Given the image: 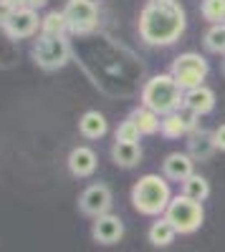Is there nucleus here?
I'll use <instances>...</instances> for the list:
<instances>
[{
	"label": "nucleus",
	"mask_w": 225,
	"mask_h": 252,
	"mask_svg": "<svg viewBox=\"0 0 225 252\" xmlns=\"http://www.w3.org/2000/svg\"><path fill=\"white\" fill-rule=\"evenodd\" d=\"M182 194L202 204L210 197V182L205 177H200V174H192V177H188L185 182H182Z\"/></svg>",
	"instance_id": "412c9836"
},
{
	"label": "nucleus",
	"mask_w": 225,
	"mask_h": 252,
	"mask_svg": "<svg viewBox=\"0 0 225 252\" xmlns=\"http://www.w3.org/2000/svg\"><path fill=\"white\" fill-rule=\"evenodd\" d=\"M139 129L134 126V121H121L119 126H116V141H121V144H139Z\"/></svg>",
	"instance_id": "a878e982"
},
{
	"label": "nucleus",
	"mask_w": 225,
	"mask_h": 252,
	"mask_svg": "<svg viewBox=\"0 0 225 252\" xmlns=\"http://www.w3.org/2000/svg\"><path fill=\"white\" fill-rule=\"evenodd\" d=\"M139 101L142 106H147L157 116H167L185 106V91L180 89V83L170 73H157L147 78L145 89L139 94Z\"/></svg>",
	"instance_id": "7ed1b4c3"
},
{
	"label": "nucleus",
	"mask_w": 225,
	"mask_h": 252,
	"mask_svg": "<svg viewBox=\"0 0 225 252\" xmlns=\"http://www.w3.org/2000/svg\"><path fill=\"white\" fill-rule=\"evenodd\" d=\"M5 33L15 40H23V38H31L36 35V31L40 28V18H38V10H31V8H23V10H13L8 15V20L3 23Z\"/></svg>",
	"instance_id": "9d476101"
},
{
	"label": "nucleus",
	"mask_w": 225,
	"mask_h": 252,
	"mask_svg": "<svg viewBox=\"0 0 225 252\" xmlns=\"http://www.w3.org/2000/svg\"><path fill=\"white\" fill-rule=\"evenodd\" d=\"M213 139H215V149L225 152V124H220L218 129L213 131Z\"/></svg>",
	"instance_id": "bb28decb"
},
{
	"label": "nucleus",
	"mask_w": 225,
	"mask_h": 252,
	"mask_svg": "<svg viewBox=\"0 0 225 252\" xmlns=\"http://www.w3.org/2000/svg\"><path fill=\"white\" fill-rule=\"evenodd\" d=\"M112 159L116 166H124V169H132L142 161V146L139 144H121V141H114L112 146Z\"/></svg>",
	"instance_id": "6ab92c4d"
},
{
	"label": "nucleus",
	"mask_w": 225,
	"mask_h": 252,
	"mask_svg": "<svg viewBox=\"0 0 225 252\" xmlns=\"http://www.w3.org/2000/svg\"><path fill=\"white\" fill-rule=\"evenodd\" d=\"M31 58L38 68L43 71H58L71 61V40L69 38H56V35H43L40 33L33 46H31Z\"/></svg>",
	"instance_id": "39448f33"
},
{
	"label": "nucleus",
	"mask_w": 225,
	"mask_h": 252,
	"mask_svg": "<svg viewBox=\"0 0 225 252\" xmlns=\"http://www.w3.org/2000/svg\"><path fill=\"white\" fill-rule=\"evenodd\" d=\"M13 13V8L8 5V0H0V26H3L5 23V20H8V15Z\"/></svg>",
	"instance_id": "cd10ccee"
},
{
	"label": "nucleus",
	"mask_w": 225,
	"mask_h": 252,
	"mask_svg": "<svg viewBox=\"0 0 225 252\" xmlns=\"http://www.w3.org/2000/svg\"><path fill=\"white\" fill-rule=\"evenodd\" d=\"M200 13H202V18H205L210 26L225 23V0H202Z\"/></svg>",
	"instance_id": "393cba45"
},
{
	"label": "nucleus",
	"mask_w": 225,
	"mask_h": 252,
	"mask_svg": "<svg viewBox=\"0 0 225 252\" xmlns=\"http://www.w3.org/2000/svg\"><path fill=\"white\" fill-rule=\"evenodd\" d=\"M175 237H177V232H175V227L167 222V217H157V222H152V227H150V242L154 247H167Z\"/></svg>",
	"instance_id": "4be33fe9"
},
{
	"label": "nucleus",
	"mask_w": 225,
	"mask_h": 252,
	"mask_svg": "<svg viewBox=\"0 0 225 252\" xmlns=\"http://www.w3.org/2000/svg\"><path fill=\"white\" fill-rule=\"evenodd\" d=\"M223 76H225V58H223Z\"/></svg>",
	"instance_id": "7c9ffc66"
},
{
	"label": "nucleus",
	"mask_w": 225,
	"mask_h": 252,
	"mask_svg": "<svg viewBox=\"0 0 225 252\" xmlns=\"http://www.w3.org/2000/svg\"><path fill=\"white\" fill-rule=\"evenodd\" d=\"M15 61H18L15 40L5 33L3 26H0V68H10V66H15Z\"/></svg>",
	"instance_id": "5701e85b"
},
{
	"label": "nucleus",
	"mask_w": 225,
	"mask_h": 252,
	"mask_svg": "<svg viewBox=\"0 0 225 252\" xmlns=\"http://www.w3.org/2000/svg\"><path fill=\"white\" fill-rule=\"evenodd\" d=\"M71 58L81 66L94 86L112 98L139 96L147 83V66L142 58L114 40L109 33L94 31L71 38Z\"/></svg>",
	"instance_id": "f257e3e1"
},
{
	"label": "nucleus",
	"mask_w": 225,
	"mask_h": 252,
	"mask_svg": "<svg viewBox=\"0 0 225 252\" xmlns=\"http://www.w3.org/2000/svg\"><path fill=\"white\" fill-rule=\"evenodd\" d=\"M78 209H81V215H86V217H104L109 215V209H112V189L107 184H89L84 192H81L78 197Z\"/></svg>",
	"instance_id": "1a4fd4ad"
},
{
	"label": "nucleus",
	"mask_w": 225,
	"mask_h": 252,
	"mask_svg": "<svg viewBox=\"0 0 225 252\" xmlns=\"http://www.w3.org/2000/svg\"><path fill=\"white\" fill-rule=\"evenodd\" d=\"M129 121H134V126L139 129V134L142 136H152V134H157L159 131V121H162V116H157L154 111H150L147 106H139L137 109H132V114L127 116Z\"/></svg>",
	"instance_id": "a211bd4d"
},
{
	"label": "nucleus",
	"mask_w": 225,
	"mask_h": 252,
	"mask_svg": "<svg viewBox=\"0 0 225 252\" xmlns=\"http://www.w3.org/2000/svg\"><path fill=\"white\" fill-rule=\"evenodd\" d=\"M91 237L96 245H116L121 237H124V222H121L116 215H104L96 217L91 224Z\"/></svg>",
	"instance_id": "f8f14e48"
},
{
	"label": "nucleus",
	"mask_w": 225,
	"mask_h": 252,
	"mask_svg": "<svg viewBox=\"0 0 225 252\" xmlns=\"http://www.w3.org/2000/svg\"><path fill=\"white\" fill-rule=\"evenodd\" d=\"M202 43H205V48H208L210 53H218V56L223 53V56H225V23L210 26V28L205 31Z\"/></svg>",
	"instance_id": "b1692460"
},
{
	"label": "nucleus",
	"mask_w": 225,
	"mask_h": 252,
	"mask_svg": "<svg viewBox=\"0 0 225 252\" xmlns=\"http://www.w3.org/2000/svg\"><path fill=\"white\" fill-rule=\"evenodd\" d=\"M210 73V66H208V61L205 56H200V53H180L175 61H172V66H170V76L180 83V89L182 91H192L197 86H205V81Z\"/></svg>",
	"instance_id": "0eeeda50"
},
{
	"label": "nucleus",
	"mask_w": 225,
	"mask_h": 252,
	"mask_svg": "<svg viewBox=\"0 0 225 252\" xmlns=\"http://www.w3.org/2000/svg\"><path fill=\"white\" fill-rule=\"evenodd\" d=\"M192 157L185 154V152H172L165 157V161H162V172H165V179L170 182H185L188 177H192Z\"/></svg>",
	"instance_id": "4468645a"
},
{
	"label": "nucleus",
	"mask_w": 225,
	"mask_h": 252,
	"mask_svg": "<svg viewBox=\"0 0 225 252\" xmlns=\"http://www.w3.org/2000/svg\"><path fill=\"white\" fill-rule=\"evenodd\" d=\"M48 0H28V8L31 10H38V8H46Z\"/></svg>",
	"instance_id": "c756f323"
},
{
	"label": "nucleus",
	"mask_w": 225,
	"mask_h": 252,
	"mask_svg": "<svg viewBox=\"0 0 225 252\" xmlns=\"http://www.w3.org/2000/svg\"><path fill=\"white\" fill-rule=\"evenodd\" d=\"M185 109H190L197 116H208L215 109V94L208 86H197L192 91H185Z\"/></svg>",
	"instance_id": "dca6fc26"
},
{
	"label": "nucleus",
	"mask_w": 225,
	"mask_h": 252,
	"mask_svg": "<svg viewBox=\"0 0 225 252\" xmlns=\"http://www.w3.org/2000/svg\"><path fill=\"white\" fill-rule=\"evenodd\" d=\"M66 164H69L71 177H76V179H86V177H91V174L96 172L99 159H96V152L89 149V146H76V149H71Z\"/></svg>",
	"instance_id": "ddd939ff"
},
{
	"label": "nucleus",
	"mask_w": 225,
	"mask_h": 252,
	"mask_svg": "<svg viewBox=\"0 0 225 252\" xmlns=\"http://www.w3.org/2000/svg\"><path fill=\"white\" fill-rule=\"evenodd\" d=\"M78 131L84 139H101L109 131V124L107 116L99 114V111H86L84 116L78 119Z\"/></svg>",
	"instance_id": "f3484780"
},
{
	"label": "nucleus",
	"mask_w": 225,
	"mask_h": 252,
	"mask_svg": "<svg viewBox=\"0 0 225 252\" xmlns=\"http://www.w3.org/2000/svg\"><path fill=\"white\" fill-rule=\"evenodd\" d=\"M165 217L175 227L177 235H192L205 222V209H202L200 202H195L185 194H177V197H172Z\"/></svg>",
	"instance_id": "423d86ee"
},
{
	"label": "nucleus",
	"mask_w": 225,
	"mask_h": 252,
	"mask_svg": "<svg viewBox=\"0 0 225 252\" xmlns=\"http://www.w3.org/2000/svg\"><path fill=\"white\" fill-rule=\"evenodd\" d=\"M40 33L43 35H56V38H69V20L64 10H48L40 18Z\"/></svg>",
	"instance_id": "aec40b11"
},
{
	"label": "nucleus",
	"mask_w": 225,
	"mask_h": 252,
	"mask_svg": "<svg viewBox=\"0 0 225 252\" xmlns=\"http://www.w3.org/2000/svg\"><path fill=\"white\" fill-rule=\"evenodd\" d=\"M215 139H213V131H205V129H197L188 134V154L192 157V161H208L213 154H215Z\"/></svg>",
	"instance_id": "2eb2a0df"
},
{
	"label": "nucleus",
	"mask_w": 225,
	"mask_h": 252,
	"mask_svg": "<svg viewBox=\"0 0 225 252\" xmlns=\"http://www.w3.org/2000/svg\"><path fill=\"white\" fill-rule=\"evenodd\" d=\"M64 15L74 35H89L99 28V8L94 0H66Z\"/></svg>",
	"instance_id": "6e6552de"
},
{
	"label": "nucleus",
	"mask_w": 225,
	"mask_h": 252,
	"mask_svg": "<svg viewBox=\"0 0 225 252\" xmlns=\"http://www.w3.org/2000/svg\"><path fill=\"white\" fill-rule=\"evenodd\" d=\"M188 28V15L180 0H147L142 8L137 31L147 46H172Z\"/></svg>",
	"instance_id": "f03ea898"
},
{
	"label": "nucleus",
	"mask_w": 225,
	"mask_h": 252,
	"mask_svg": "<svg viewBox=\"0 0 225 252\" xmlns=\"http://www.w3.org/2000/svg\"><path fill=\"white\" fill-rule=\"evenodd\" d=\"M8 5L13 10H23V8H28V0H8Z\"/></svg>",
	"instance_id": "c85d7f7f"
},
{
	"label": "nucleus",
	"mask_w": 225,
	"mask_h": 252,
	"mask_svg": "<svg viewBox=\"0 0 225 252\" xmlns=\"http://www.w3.org/2000/svg\"><path fill=\"white\" fill-rule=\"evenodd\" d=\"M172 202L170 182L159 174H145L139 177L137 184L132 187V204L139 215L147 217H162L167 212V207Z\"/></svg>",
	"instance_id": "20e7f679"
},
{
	"label": "nucleus",
	"mask_w": 225,
	"mask_h": 252,
	"mask_svg": "<svg viewBox=\"0 0 225 252\" xmlns=\"http://www.w3.org/2000/svg\"><path fill=\"white\" fill-rule=\"evenodd\" d=\"M197 121H200V116H197V114H192L190 109L182 106V109H180V111H175V114L162 116V121H159V134H162V136H167V139L188 136L190 131H195V129H197Z\"/></svg>",
	"instance_id": "9b49d317"
}]
</instances>
